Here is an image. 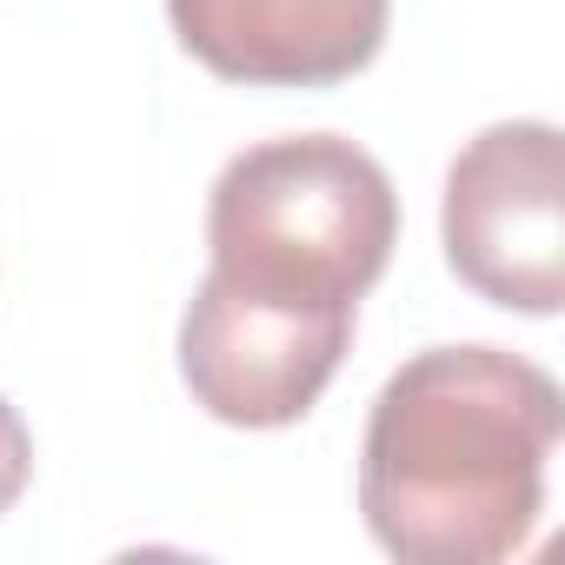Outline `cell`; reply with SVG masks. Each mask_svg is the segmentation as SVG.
<instances>
[{
	"label": "cell",
	"instance_id": "obj_5",
	"mask_svg": "<svg viewBox=\"0 0 565 565\" xmlns=\"http://www.w3.org/2000/svg\"><path fill=\"white\" fill-rule=\"evenodd\" d=\"M167 21L233 87H340L380 61L393 0H167Z\"/></svg>",
	"mask_w": 565,
	"mask_h": 565
},
{
	"label": "cell",
	"instance_id": "obj_2",
	"mask_svg": "<svg viewBox=\"0 0 565 565\" xmlns=\"http://www.w3.org/2000/svg\"><path fill=\"white\" fill-rule=\"evenodd\" d=\"M399 239L386 167L340 134H287L233 153L206 200L213 279L313 313H360Z\"/></svg>",
	"mask_w": 565,
	"mask_h": 565
},
{
	"label": "cell",
	"instance_id": "obj_3",
	"mask_svg": "<svg viewBox=\"0 0 565 565\" xmlns=\"http://www.w3.org/2000/svg\"><path fill=\"white\" fill-rule=\"evenodd\" d=\"M446 266L505 313L565 307V140L545 120H499L459 147L439 200Z\"/></svg>",
	"mask_w": 565,
	"mask_h": 565
},
{
	"label": "cell",
	"instance_id": "obj_1",
	"mask_svg": "<svg viewBox=\"0 0 565 565\" xmlns=\"http://www.w3.org/2000/svg\"><path fill=\"white\" fill-rule=\"evenodd\" d=\"M565 433L558 380L499 347L413 353L373 399L360 446L366 532L399 565H499L545 512Z\"/></svg>",
	"mask_w": 565,
	"mask_h": 565
},
{
	"label": "cell",
	"instance_id": "obj_6",
	"mask_svg": "<svg viewBox=\"0 0 565 565\" xmlns=\"http://www.w3.org/2000/svg\"><path fill=\"white\" fill-rule=\"evenodd\" d=\"M28 479H34V439H28L21 413L0 399V512H14V505H21Z\"/></svg>",
	"mask_w": 565,
	"mask_h": 565
},
{
	"label": "cell",
	"instance_id": "obj_4",
	"mask_svg": "<svg viewBox=\"0 0 565 565\" xmlns=\"http://www.w3.org/2000/svg\"><path fill=\"white\" fill-rule=\"evenodd\" d=\"M353 320L360 313L259 300L206 273L180 320V380L193 406H206L220 426H246V433L294 426L333 386L353 347Z\"/></svg>",
	"mask_w": 565,
	"mask_h": 565
}]
</instances>
